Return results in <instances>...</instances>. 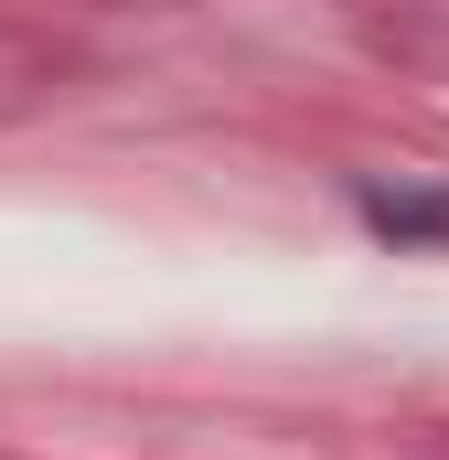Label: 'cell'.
Listing matches in <instances>:
<instances>
[{
    "instance_id": "obj_1",
    "label": "cell",
    "mask_w": 449,
    "mask_h": 460,
    "mask_svg": "<svg viewBox=\"0 0 449 460\" xmlns=\"http://www.w3.org/2000/svg\"><path fill=\"white\" fill-rule=\"evenodd\" d=\"M353 215L385 235V246H449V193L439 182H364Z\"/></svg>"
}]
</instances>
